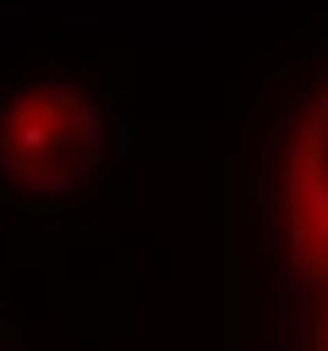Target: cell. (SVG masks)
<instances>
[{
  "instance_id": "6da1fadb",
  "label": "cell",
  "mask_w": 328,
  "mask_h": 351,
  "mask_svg": "<svg viewBox=\"0 0 328 351\" xmlns=\"http://www.w3.org/2000/svg\"><path fill=\"white\" fill-rule=\"evenodd\" d=\"M99 158V117L68 82L27 86L0 113V176L18 198L59 203L77 194Z\"/></svg>"
},
{
  "instance_id": "3957f363",
  "label": "cell",
  "mask_w": 328,
  "mask_h": 351,
  "mask_svg": "<svg viewBox=\"0 0 328 351\" xmlns=\"http://www.w3.org/2000/svg\"><path fill=\"white\" fill-rule=\"evenodd\" d=\"M315 351H328V302L319 306V324H315Z\"/></svg>"
},
{
  "instance_id": "7a4b0ae2",
  "label": "cell",
  "mask_w": 328,
  "mask_h": 351,
  "mask_svg": "<svg viewBox=\"0 0 328 351\" xmlns=\"http://www.w3.org/2000/svg\"><path fill=\"white\" fill-rule=\"evenodd\" d=\"M283 194L301 270L328 284V77L301 104V117L292 126Z\"/></svg>"
}]
</instances>
